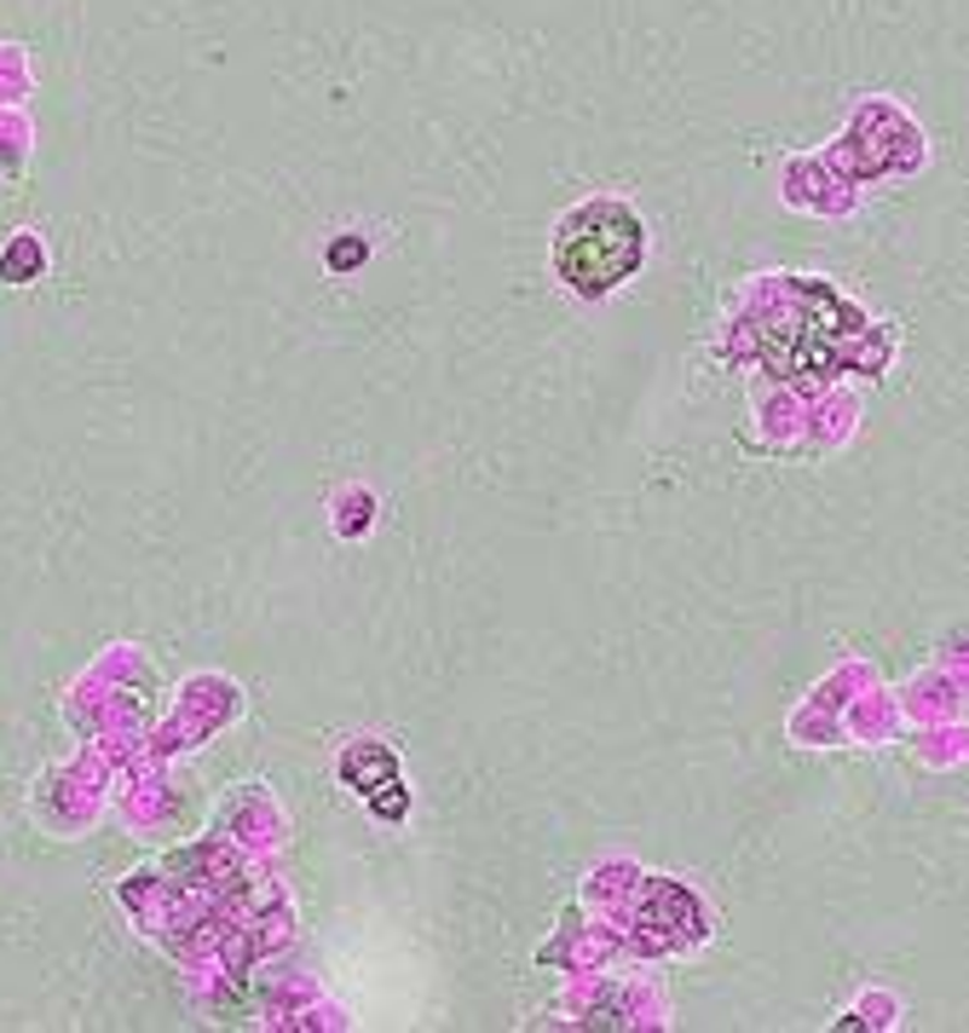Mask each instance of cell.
Returning a JSON list of instances; mask_svg holds the SVG:
<instances>
[{"label": "cell", "instance_id": "cell-1", "mask_svg": "<svg viewBox=\"0 0 969 1033\" xmlns=\"http://www.w3.org/2000/svg\"><path fill=\"white\" fill-rule=\"evenodd\" d=\"M646 260V226L635 209L612 197L583 202L577 214L560 219L554 231V272L577 295H606Z\"/></svg>", "mask_w": 969, "mask_h": 1033}, {"label": "cell", "instance_id": "cell-2", "mask_svg": "<svg viewBox=\"0 0 969 1033\" xmlns=\"http://www.w3.org/2000/svg\"><path fill=\"white\" fill-rule=\"evenodd\" d=\"M393 774H398V757L387 751V745H352V751L340 757V780H358L363 797H375L381 785H393Z\"/></svg>", "mask_w": 969, "mask_h": 1033}, {"label": "cell", "instance_id": "cell-3", "mask_svg": "<svg viewBox=\"0 0 969 1033\" xmlns=\"http://www.w3.org/2000/svg\"><path fill=\"white\" fill-rule=\"evenodd\" d=\"M40 260H47V254H40V242H35V237H17L12 254L0 260V277H7V283H35Z\"/></svg>", "mask_w": 969, "mask_h": 1033}, {"label": "cell", "instance_id": "cell-4", "mask_svg": "<svg viewBox=\"0 0 969 1033\" xmlns=\"http://www.w3.org/2000/svg\"><path fill=\"white\" fill-rule=\"evenodd\" d=\"M352 260H363V242H335L330 249V266H352Z\"/></svg>", "mask_w": 969, "mask_h": 1033}]
</instances>
